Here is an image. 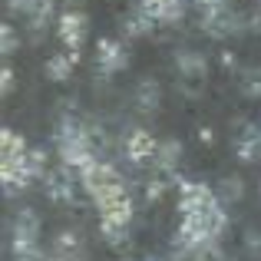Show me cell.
<instances>
[{"mask_svg": "<svg viewBox=\"0 0 261 261\" xmlns=\"http://www.w3.org/2000/svg\"><path fill=\"white\" fill-rule=\"evenodd\" d=\"M76 175H80V185H83V192L93 198V202H102L106 195H113V192L126 189V178L119 175V169L109 166V162H102V159L89 162L83 172H76Z\"/></svg>", "mask_w": 261, "mask_h": 261, "instance_id": "obj_2", "label": "cell"}, {"mask_svg": "<svg viewBox=\"0 0 261 261\" xmlns=\"http://www.w3.org/2000/svg\"><path fill=\"white\" fill-rule=\"evenodd\" d=\"M175 185H178V212L182 215H205V212L222 205L218 192L208 189L205 182H185V178H178Z\"/></svg>", "mask_w": 261, "mask_h": 261, "instance_id": "obj_3", "label": "cell"}, {"mask_svg": "<svg viewBox=\"0 0 261 261\" xmlns=\"http://www.w3.org/2000/svg\"><path fill=\"white\" fill-rule=\"evenodd\" d=\"M43 189H46V198H53V202H60V205H73V208H76V185H73V169L60 166L57 172H46Z\"/></svg>", "mask_w": 261, "mask_h": 261, "instance_id": "obj_6", "label": "cell"}, {"mask_svg": "<svg viewBox=\"0 0 261 261\" xmlns=\"http://www.w3.org/2000/svg\"><path fill=\"white\" fill-rule=\"evenodd\" d=\"M152 27H155V20L149 17L142 7H136L133 17L122 20V30H126V37H146V33H152Z\"/></svg>", "mask_w": 261, "mask_h": 261, "instance_id": "obj_15", "label": "cell"}, {"mask_svg": "<svg viewBox=\"0 0 261 261\" xmlns=\"http://www.w3.org/2000/svg\"><path fill=\"white\" fill-rule=\"evenodd\" d=\"M258 4H261V0H258Z\"/></svg>", "mask_w": 261, "mask_h": 261, "instance_id": "obj_22", "label": "cell"}, {"mask_svg": "<svg viewBox=\"0 0 261 261\" xmlns=\"http://www.w3.org/2000/svg\"><path fill=\"white\" fill-rule=\"evenodd\" d=\"M159 102H162V89H159V83H155L152 76L142 80V83L136 86V106H139L142 113H155Z\"/></svg>", "mask_w": 261, "mask_h": 261, "instance_id": "obj_14", "label": "cell"}, {"mask_svg": "<svg viewBox=\"0 0 261 261\" xmlns=\"http://www.w3.org/2000/svg\"><path fill=\"white\" fill-rule=\"evenodd\" d=\"M37 245H40V215L33 208H20L13 218V255H23Z\"/></svg>", "mask_w": 261, "mask_h": 261, "instance_id": "obj_4", "label": "cell"}, {"mask_svg": "<svg viewBox=\"0 0 261 261\" xmlns=\"http://www.w3.org/2000/svg\"><path fill=\"white\" fill-rule=\"evenodd\" d=\"M146 261H166V258H152V255H149V258H146Z\"/></svg>", "mask_w": 261, "mask_h": 261, "instance_id": "obj_21", "label": "cell"}, {"mask_svg": "<svg viewBox=\"0 0 261 261\" xmlns=\"http://www.w3.org/2000/svg\"><path fill=\"white\" fill-rule=\"evenodd\" d=\"M122 149H126V159L133 162V166H142V162L155 159L159 142H155L152 133H146V129H133V133L126 136V142H122Z\"/></svg>", "mask_w": 261, "mask_h": 261, "instance_id": "obj_9", "label": "cell"}, {"mask_svg": "<svg viewBox=\"0 0 261 261\" xmlns=\"http://www.w3.org/2000/svg\"><path fill=\"white\" fill-rule=\"evenodd\" d=\"M0 146H4V162H23L27 155H30L27 139L17 136L13 129H4V133H0Z\"/></svg>", "mask_w": 261, "mask_h": 261, "instance_id": "obj_12", "label": "cell"}, {"mask_svg": "<svg viewBox=\"0 0 261 261\" xmlns=\"http://www.w3.org/2000/svg\"><path fill=\"white\" fill-rule=\"evenodd\" d=\"M76 60H80V53H57V57H50L46 60V66H43V73L53 80V83H63L66 76L73 73V66H76Z\"/></svg>", "mask_w": 261, "mask_h": 261, "instance_id": "obj_13", "label": "cell"}, {"mask_svg": "<svg viewBox=\"0 0 261 261\" xmlns=\"http://www.w3.org/2000/svg\"><path fill=\"white\" fill-rule=\"evenodd\" d=\"M126 66H129L126 46H122L119 40H99V46H96V70H99L102 76H113V73L126 70Z\"/></svg>", "mask_w": 261, "mask_h": 261, "instance_id": "obj_7", "label": "cell"}, {"mask_svg": "<svg viewBox=\"0 0 261 261\" xmlns=\"http://www.w3.org/2000/svg\"><path fill=\"white\" fill-rule=\"evenodd\" d=\"M175 66H178V76L182 80H195V83H202L205 73H208V60H205L198 50H178L175 53Z\"/></svg>", "mask_w": 261, "mask_h": 261, "instance_id": "obj_10", "label": "cell"}, {"mask_svg": "<svg viewBox=\"0 0 261 261\" xmlns=\"http://www.w3.org/2000/svg\"><path fill=\"white\" fill-rule=\"evenodd\" d=\"M166 185H169V182H162V178H155V182H152V185L146 189V198H149V202H159V198H162V192H166Z\"/></svg>", "mask_w": 261, "mask_h": 261, "instance_id": "obj_19", "label": "cell"}, {"mask_svg": "<svg viewBox=\"0 0 261 261\" xmlns=\"http://www.w3.org/2000/svg\"><path fill=\"white\" fill-rule=\"evenodd\" d=\"M178 159H182V142L178 139H162L159 142V149H155V159H152V166L159 169V172H175V166H178Z\"/></svg>", "mask_w": 261, "mask_h": 261, "instance_id": "obj_11", "label": "cell"}, {"mask_svg": "<svg viewBox=\"0 0 261 261\" xmlns=\"http://www.w3.org/2000/svg\"><path fill=\"white\" fill-rule=\"evenodd\" d=\"M0 86H4V96L13 93V70H10V66H4V70H0Z\"/></svg>", "mask_w": 261, "mask_h": 261, "instance_id": "obj_20", "label": "cell"}, {"mask_svg": "<svg viewBox=\"0 0 261 261\" xmlns=\"http://www.w3.org/2000/svg\"><path fill=\"white\" fill-rule=\"evenodd\" d=\"M245 96H261V73L245 76Z\"/></svg>", "mask_w": 261, "mask_h": 261, "instance_id": "obj_18", "label": "cell"}, {"mask_svg": "<svg viewBox=\"0 0 261 261\" xmlns=\"http://www.w3.org/2000/svg\"><path fill=\"white\" fill-rule=\"evenodd\" d=\"M10 10L30 20L33 37H40L43 27L50 23V17H53V0H10Z\"/></svg>", "mask_w": 261, "mask_h": 261, "instance_id": "obj_8", "label": "cell"}, {"mask_svg": "<svg viewBox=\"0 0 261 261\" xmlns=\"http://www.w3.org/2000/svg\"><path fill=\"white\" fill-rule=\"evenodd\" d=\"M86 30H89V17H86V13H80V10H66L63 17L57 20L60 43H63L70 53H76L80 46L86 43Z\"/></svg>", "mask_w": 261, "mask_h": 261, "instance_id": "obj_5", "label": "cell"}, {"mask_svg": "<svg viewBox=\"0 0 261 261\" xmlns=\"http://www.w3.org/2000/svg\"><path fill=\"white\" fill-rule=\"evenodd\" d=\"M17 46H20V37H17V30H13V23H4V57L17 53Z\"/></svg>", "mask_w": 261, "mask_h": 261, "instance_id": "obj_17", "label": "cell"}, {"mask_svg": "<svg viewBox=\"0 0 261 261\" xmlns=\"http://www.w3.org/2000/svg\"><path fill=\"white\" fill-rule=\"evenodd\" d=\"M57 152H60V162L66 169H73V172H83L89 162L99 159L93 139H89V129L83 122L70 119V116L57 126Z\"/></svg>", "mask_w": 261, "mask_h": 261, "instance_id": "obj_1", "label": "cell"}, {"mask_svg": "<svg viewBox=\"0 0 261 261\" xmlns=\"http://www.w3.org/2000/svg\"><path fill=\"white\" fill-rule=\"evenodd\" d=\"M242 195H245V182L238 175L222 178V185H218V198H222V202H238Z\"/></svg>", "mask_w": 261, "mask_h": 261, "instance_id": "obj_16", "label": "cell"}]
</instances>
